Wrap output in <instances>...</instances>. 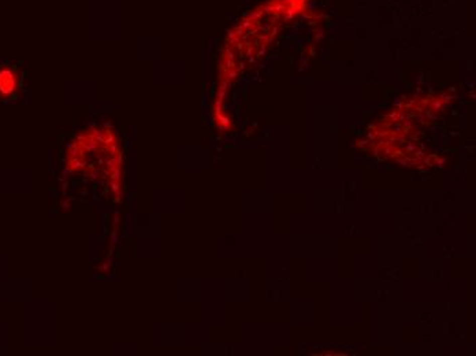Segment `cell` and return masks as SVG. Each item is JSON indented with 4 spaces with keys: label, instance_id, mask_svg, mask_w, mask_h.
<instances>
[{
    "label": "cell",
    "instance_id": "6da1fadb",
    "mask_svg": "<svg viewBox=\"0 0 476 356\" xmlns=\"http://www.w3.org/2000/svg\"><path fill=\"white\" fill-rule=\"evenodd\" d=\"M14 87V76H13L10 72H7V70L2 72V73H0V91L3 93H10L13 92Z\"/></svg>",
    "mask_w": 476,
    "mask_h": 356
}]
</instances>
